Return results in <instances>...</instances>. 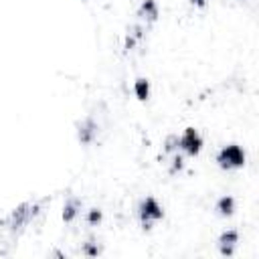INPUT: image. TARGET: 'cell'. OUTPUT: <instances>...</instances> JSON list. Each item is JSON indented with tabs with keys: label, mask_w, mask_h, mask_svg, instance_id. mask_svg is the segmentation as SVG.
<instances>
[{
	"label": "cell",
	"mask_w": 259,
	"mask_h": 259,
	"mask_svg": "<svg viewBox=\"0 0 259 259\" xmlns=\"http://www.w3.org/2000/svg\"><path fill=\"white\" fill-rule=\"evenodd\" d=\"M42 200H28V202H22L20 206H16L10 214H8V219L4 221V225L12 231V233H18V231H22L40 210H42Z\"/></svg>",
	"instance_id": "obj_1"
},
{
	"label": "cell",
	"mask_w": 259,
	"mask_h": 259,
	"mask_svg": "<svg viewBox=\"0 0 259 259\" xmlns=\"http://www.w3.org/2000/svg\"><path fill=\"white\" fill-rule=\"evenodd\" d=\"M138 214H140L142 227H144V229H150L156 221H160V219L164 217V210H162V206L158 204V200H156L154 196H146V198L140 202V206H138Z\"/></svg>",
	"instance_id": "obj_2"
},
{
	"label": "cell",
	"mask_w": 259,
	"mask_h": 259,
	"mask_svg": "<svg viewBox=\"0 0 259 259\" xmlns=\"http://www.w3.org/2000/svg\"><path fill=\"white\" fill-rule=\"evenodd\" d=\"M217 162H219L221 168H227V170L239 168V166L245 164V152L241 150V146L229 144V146H225V148L217 154Z\"/></svg>",
	"instance_id": "obj_3"
},
{
	"label": "cell",
	"mask_w": 259,
	"mask_h": 259,
	"mask_svg": "<svg viewBox=\"0 0 259 259\" xmlns=\"http://www.w3.org/2000/svg\"><path fill=\"white\" fill-rule=\"evenodd\" d=\"M178 148L184 150V152L190 154V156H196V154L200 152V148H202V138H200V134H198L194 127H186L184 134L178 138Z\"/></svg>",
	"instance_id": "obj_4"
},
{
	"label": "cell",
	"mask_w": 259,
	"mask_h": 259,
	"mask_svg": "<svg viewBox=\"0 0 259 259\" xmlns=\"http://www.w3.org/2000/svg\"><path fill=\"white\" fill-rule=\"evenodd\" d=\"M144 32H146V26H144V24H134V26H130V30H127V34H125V42H123L125 53L136 51V47L144 40Z\"/></svg>",
	"instance_id": "obj_5"
},
{
	"label": "cell",
	"mask_w": 259,
	"mask_h": 259,
	"mask_svg": "<svg viewBox=\"0 0 259 259\" xmlns=\"http://www.w3.org/2000/svg\"><path fill=\"white\" fill-rule=\"evenodd\" d=\"M138 18L144 20L146 24L154 22L158 18V4H156V0H144L140 4V8H138Z\"/></svg>",
	"instance_id": "obj_6"
},
{
	"label": "cell",
	"mask_w": 259,
	"mask_h": 259,
	"mask_svg": "<svg viewBox=\"0 0 259 259\" xmlns=\"http://www.w3.org/2000/svg\"><path fill=\"white\" fill-rule=\"evenodd\" d=\"M237 241H239V233H237L235 229L225 231V233L219 237V249H221V253H223V255H231Z\"/></svg>",
	"instance_id": "obj_7"
},
{
	"label": "cell",
	"mask_w": 259,
	"mask_h": 259,
	"mask_svg": "<svg viewBox=\"0 0 259 259\" xmlns=\"http://www.w3.org/2000/svg\"><path fill=\"white\" fill-rule=\"evenodd\" d=\"M95 134H97V123L91 117H87V119H83L79 123V140L83 144H91L93 138H95Z\"/></svg>",
	"instance_id": "obj_8"
},
{
	"label": "cell",
	"mask_w": 259,
	"mask_h": 259,
	"mask_svg": "<svg viewBox=\"0 0 259 259\" xmlns=\"http://www.w3.org/2000/svg\"><path fill=\"white\" fill-rule=\"evenodd\" d=\"M79 210H81V202L77 198H69L65 202V206H63V221L65 223H71L79 214Z\"/></svg>",
	"instance_id": "obj_9"
},
{
	"label": "cell",
	"mask_w": 259,
	"mask_h": 259,
	"mask_svg": "<svg viewBox=\"0 0 259 259\" xmlns=\"http://www.w3.org/2000/svg\"><path fill=\"white\" fill-rule=\"evenodd\" d=\"M134 93H136V97L138 99H148V95H150V83H148V79H136L134 81Z\"/></svg>",
	"instance_id": "obj_10"
},
{
	"label": "cell",
	"mask_w": 259,
	"mask_h": 259,
	"mask_svg": "<svg viewBox=\"0 0 259 259\" xmlns=\"http://www.w3.org/2000/svg\"><path fill=\"white\" fill-rule=\"evenodd\" d=\"M217 210H219L223 217H229V214L235 210V198H233V196H223V198H219Z\"/></svg>",
	"instance_id": "obj_11"
},
{
	"label": "cell",
	"mask_w": 259,
	"mask_h": 259,
	"mask_svg": "<svg viewBox=\"0 0 259 259\" xmlns=\"http://www.w3.org/2000/svg\"><path fill=\"white\" fill-rule=\"evenodd\" d=\"M85 223H87L89 227H97V225L101 223V210H99V208H91V210H87V214H85Z\"/></svg>",
	"instance_id": "obj_12"
},
{
	"label": "cell",
	"mask_w": 259,
	"mask_h": 259,
	"mask_svg": "<svg viewBox=\"0 0 259 259\" xmlns=\"http://www.w3.org/2000/svg\"><path fill=\"white\" fill-rule=\"evenodd\" d=\"M83 253L89 255V257L97 255V253H99V245H97V241H95V239H89V241L83 245Z\"/></svg>",
	"instance_id": "obj_13"
},
{
	"label": "cell",
	"mask_w": 259,
	"mask_h": 259,
	"mask_svg": "<svg viewBox=\"0 0 259 259\" xmlns=\"http://www.w3.org/2000/svg\"><path fill=\"white\" fill-rule=\"evenodd\" d=\"M178 170H182V158H180V156H174V158H172V168H170V174H176Z\"/></svg>",
	"instance_id": "obj_14"
},
{
	"label": "cell",
	"mask_w": 259,
	"mask_h": 259,
	"mask_svg": "<svg viewBox=\"0 0 259 259\" xmlns=\"http://www.w3.org/2000/svg\"><path fill=\"white\" fill-rule=\"evenodd\" d=\"M194 6H198V8H204L206 6V0H190Z\"/></svg>",
	"instance_id": "obj_15"
}]
</instances>
